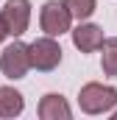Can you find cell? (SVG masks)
<instances>
[{"label":"cell","mask_w":117,"mask_h":120,"mask_svg":"<svg viewBox=\"0 0 117 120\" xmlns=\"http://www.w3.org/2000/svg\"><path fill=\"white\" fill-rule=\"evenodd\" d=\"M78 106L84 115H109L117 106V90L100 81H89L78 92Z\"/></svg>","instance_id":"cell-1"},{"label":"cell","mask_w":117,"mask_h":120,"mask_svg":"<svg viewBox=\"0 0 117 120\" xmlns=\"http://www.w3.org/2000/svg\"><path fill=\"white\" fill-rule=\"evenodd\" d=\"M28 59L31 67H36L39 73H50L61 64V45L56 42V36H39L28 45Z\"/></svg>","instance_id":"cell-2"},{"label":"cell","mask_w":117,"mask_h":120,"mask_svg":"<svg viewBox=\"0 0 117 120\" xmlns=\"http://www.w3.org/2000/svg\"><path fill=\"white\" fill-rule=\"evenodd\" d=\"M39 25L48 36H61L73 25V14L64 6V0H48L39 11Z\"/></svg>","instance_id":"cell-3"},{"label":"cell","mask_w":117,"mask_h":120,"mask_svg":"<svg viewBox=\"0 0 117 120\" xmlns=\"http://www.w3.org/2000/svg\"><path fill=\"white\" fill-rule=\"evenodd\" d=\"M31 70V59H28V45L14 39L3 53H0V73L11 81L25 78V73Z\"/></svg>","instance_id":"cell-4"},{"label":"cell","mask_w":117,"mask_h":120,"mask_svg":"<svg viewBox=\"0 0 117 120\" xmlns=\"http://www.w3.org/2000/svg\"><path fill=\"white\" fill-rule=\"evenodd\" d=\"M0 17H3V22H6L8 36L20 39V36L28 31V25H31V3L28 0H6Z\"/></svg>","instance_id":"cell-5"},{"label":"cell","mask_w":117,"mask_h":120,"mask_svg":"<svg viewBox=\"0 0 117 120\" xmlns=\"http://www.w3.org/2000/svg\"><path fill=\"white\" fill-rule=\"evenodd\" d=\"M73 45L81 50V53H95L100 50L103 45V28L100 25H92V22H78V28H73Z\"/></svg>","instance_id":"cell-6"},{"label":"cell","mask_w":117,"mask_h":120,"mask_svg":"<svg viewBox=\"0 0 117 120\" xmlns=\"http://www.w3.org/2000/svg\"><path fill=\"white\" fill-rule=\"evenodd\" d=\"M39 117L42 120H70L73 117V109H70V103H67L64 95L48 92L39 101Z\"/></svg>","instance_id":"cell-7"},{"label":"cell","mask_w":117,"mask_h":120,"mask_svg":"<svg viewBox=\"0 0 117 120\" xmlns=\"http://www.w3.org/2000/svg\"><path fill=\"white\" fill-rule=\"evenodd\" d=\"M25 109V98L22 92L14 87H0V117H20Z\"/></svg>","instance_id":"cell-8"},{"label":"cell","mask_w":117,"mask_h":120,"mask_svg":"<svg viewBox=\"0 0 117 120\" xmlns=\"http://www.w3.org/2000/svg\"><path fill=\"white\" fill-rule=\"evenodd\" d=\"M100 50H103V56H100V70H103V75L117 78V36L103 39Z\"/></svg>","instance_id":"cell-9"},{"label":"cell","mask_w":117,"mask_h":120,"mask_svg":"<svg viewBox=\"0 0 117 120\" xmlns=\"http://www.w3.org/2000/svg\"><path fill=\"white\" fill-rule=\"evenodd\" d=\"M64 6L70 8L73 20H78V22L89 20V17L95 14V8H98V3H95V0H64Z\"/></svg>","instance_id":"cell-10"},{"label":"cell","mask_w":117,"mask_h":120,"mask_svg":"<svg viewBox=\"0 0 117 120\" xmlns=\"http://www.w3.org/2000/svg\"><path fill=\"white\" fill-rule=\"evenodd\" d=\"M8 36V31H6V22H3V17H0V42Z\"/></svg>","instance_id":"cell-11"},{"label":"cell","mask_w":117,"mask_h":120,"mask_svg":"<svg viewBox=\"0 0 117 120\" xmlns=\"http://www.w3.org/2000/svg\"><path fill=\"white\" fill-rule=\"evenodd\" d=\"M112 120H117V112H112Z\"/></svg>","instance_id":"cell-12"}]
</instances>
